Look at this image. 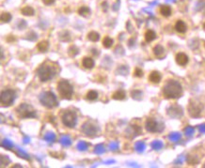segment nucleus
<instances>
[{
  "label": "nucleus",
  "instance_id": "nucleus-9",
  "mask_svg": "<svg viewBox=\"0 0 205 168\" xmlns=\"http://www.w3.org/2000/svg\"><path fill=\"white\" fill-rule=\"evenodd\" d=\"M145 129L149 132H160L164 130V124L162 122H158L153 117H149L145 122Z\"/></svg>",
  "mask_w": 205,
  "mask_h": 168
},
{
  "label": "nucleus",
  "instance_id": "nucleus-25",
  "mask_svg": "<svg viewBox=\"0 0 205 168\" xmlns=\"http://www.w3.org/2000/svg\"><path fill=\"white\" fill-rule=\"evenodd\" d=\"M113 43H114V41L112 38H110L109 36H106L102 40V46L107 49H109L113 46Z\"/></svg>",
  "mask_w": 205,
  "mask_h": 168
},
{
  "label": "nucleus",
  "instance_id": "nucleus-41",
  "mask_svg": "<svg viewBox=\"0 0 205 168\" xmlns=\"http://www.w3.org/2000/svg\"><path fill=\"white\" fill-rule=\"evenodd\" d=\"M105 147L102 146V144H99V145H97L96 147H95V149H94V152L95 153H97V154H102L105 152Z\"/></svg>",
  "mask_w": 205,
  "mask_h": 168
},
{
  "label": "nucleus",
  "instance_id": "nucleus-16",
  "mask_svg": "<svg viewBox=\"0 0 205 168\" xmlns=\"http://www.w3.org/2000/svg\"><path fill=\"white\" fill-rule=\"evenodd\" d=\"M161 73L157 71H153L149 75V81L153 84H158L161 81Z\"/></svg>",
  "mask_w": 205,
  "mask_h": 168
},
{
  "label": "nucleus",
  "instance_id": "nucleus-1",
  "mask_svg": "<svg viewBox=\"0 0 205 168\" xmlns=\"http://www.w3.org/2000/svg\"><path fill=\"white\" fill-rule=\"evenodd\" d=\"M162 91L166 99H179L183 95V86L176 80H168L163 86Z\"/></svg>",
  "mask_w": 205,
  "mask_h": 168
},
{
  "label": "nucleus",
  "instance_id": "nucleus-52",
  "mask_svg": "<svg viewBox=\"0 0 205 168\" xmlns=\"http://www.w3.org/2000/svg\"><path fill=\"white\" fill-rule=\"evenodd\" d=\"M204 46H205V44H204Z\"/></svg>",
  "mask_w": 205,
  "mask_h": 168
},
{
  "label": "nucleus",
  "instance_id": "nucleus-35",
  "mask_svg": "<svg viewBox=\"0 0 205 168\" xmlns=\"http://www.w3.org/2000/svg\"><path fill=\"white\" fill-rule=\"evenodd\" d=\"M151 147L154 150H159V149H161L163 148V143L161 141H159V140H155V141H153L151 144Z\"/></svg>",
  "mask_w": 205,
  "mask_h": 168
},
{
  "label": "nucleus",
  "instance_id": "nucleus-24",
  "mask_svg": "<svg viewBox=\"0 0 205 168\" xmlns=\"http://www.w3.org/2000/svg\"><path fill=\"white\" fill-rule=\"evenodd\" d=\"M21 13L25 16H33L35 11H34V9L30 6H25L21 10Z\"/></svg>",
  "mask_w": 205,
  "mask_h": 168
},
{
  "label": "nucleus",
  "instance_id": "nucleus-49",
  "mask_svg": "<svg viewBox=\"0 0 205 168\" xmlns=\"http://www.w3.org/2000/svg\"><path fill=\"white\" fill-rule=\"evenodd\" d=\"M29 141V139L28 138H25V143H27Z\"/></svg>",
  "mask_w": 205,
  "mask_h": 168
},
{
  "label": "nucleus",
  "instance_id": "nucleus-31",
  "mask_svg": "<svg viewBox=\"0 0 205 168\" xmlns=\"http://www.w3.org/2000/svg\"><path fill=\"white\" fill-rule=\"evenodd\" d=\"M0 20L2 23H9L11 20V15L9 12H2L0 16Z\"/></svg>",
  "mask_w": 205,
  "mask_h": 168
},
{
  "label": "nucleus",
  "instance_id": "nucleus-22",
  "mask_svg": "<svg viewBox=\"0 0 205 168\" xmlns=\"http://www.w3.org/2000/svg\"><path fill=\"white\" fill-rule=\"evenodd\" d=\"M49 47V42L47 41H41L38 44H37V49L39 52L41 53H44L48 50Z\"/></svg>",
  "mask_w": 205,
  "mask_h": 168
},
{
  "label": "nucleus",
  "instance_id": "nucleus-28",
  "mask_svg": "<svg viewBox=\"0 0 205 168\" xmlns=\"http://www.w3.org/2000/svg\"><path fill=\"white\" fill-rule=\"evenodd\" d=\"M59 40L62 41V42H69L71 40V36H70V33L68 32L67 30H64L62 32L59 33Z\"/></svg>",
  "mask_w": 205,
  "mask_h": 168
},
{
  "label": "nucleus",
  "instance_id": "nucleus-48",
  "mask_svg": "<svg viewBox=\"0 0 205 168\" xmlns=\"http://www.w3.org/2000/svg\"><path fill=\"white\" fill-rule=\"evenodd\" d=\"M198 130H199V132H201V133H205V123L202 124V125H200V126L198 127Z\"/></svg>",
  "mask_w": 205,
  "mask_h": 168
},
{
  "label": "nucleus",
  "instance_id": "nucleus-7",
  "mask_svg": "<svg viewBox=\"0 0 205 168\" xmlns=\"http://www.w3.org/2000/svg\"><path fill=\"white\" fill-rule=\"evenodd\" d=\"M16 92L13 89H6L1 92V105L3 107L11 106L15 100Z\"/></svg>",
  "mask_w": 205,
  "mask_h": 168
},
{
  "label": "nucleus",
  "instance_id": "nucleus-18",
  "mask_svg": "<svg viewBox=\"0 0 205 168\" xmlns=\"http://www.w3.org/2000/svg\"><path fill=\"white\" fill-rule=\"evenodd\" d=\"M159 12L164 17H169L170 15H171L172 10H171V8H170L168 5H163V6L160 7Z\"/></svg>",
  "mask_w": 205,
  "mask_h": 168
},
{
  "label": "nucleus",
  "instance_id": "nucleus-21",
  "mask_svg": "<svg viewBox=\"0 0 205 168\" xmlns=\"http://www.w3.org/2000/svg\"><path fill=\"white\" fill-rule=\"evenodd\" d=\"M87 38L89 41L92 42H96L100 40V34L96 31H90L89 33H88Z\"/></svg>",
  "mask_w": 205,
  "mask_h": 168
},
{
  "label": "nucleus",
  "instance_id": "nucleus-26",
  "mask_svg": "<svg viewBox=\"0 0 205 168\" xmlns=\"http://www.w3.org/2000/svg\"><path fill=\"white\" fill-rule=\"evenodd\" d=\"M78 14L83 17H89L90 15V10L87 6H82L78 10Z\"/></svg>",
  "mask_w": 205,
  "mask_h": 168
},
{
  "label": "nucleus",
  "instance_id": "nucleus-11",
  "mask_svg": "<svg viewBox=\"0 0 205 168\" xmlns=\"http://www.w3.org/2000/svg\"><path fill=\"white\" fill-rule=\"evenodd\" d=\"M166 113L172 118H180L184 115L183 108L178 104H172L171 106H169L166 110Z\"/></svg>",
  "mask_w": 205,
  "mask_h": 168
},
{
  "label": "nucleus",
  "instance_id": "nucleus-43",
  "mask_svg": "<svg viewBox=\"0 0 205 168\" xmlns=\"http://www.w3.org/2000/svg\"><path fill=\"white\" fill-rule=\"evenodd\" d=\"M194 132H195V129L191 126H188L184 129V133L187 136H191L192 134H194Z\"/></svg>",
  "mask_w": 205,
  "mask_h": 168
},
{
  "label": "nucleus",
  "instance_id": "nucleus-19",
  "mask_svg": "<svg viewBox=\"0 0 205 168\" xmlns=\"http://www.w3.org/2000/svg\"><path fill=\"white\" fill-rule=\"evenodd\" d=\"M126 98V93L123 89H119L112 94V99L117 100H123Z\"/></svg>",
  "mask_w": 205,
  "mask_h": 168
},
{
  "label": "nucleus",
  "instance_id": "nucleus-46",
  "mask_svg": "<svg viewBox=\"0 0 205 168\" xmlns=\"http://www.w3.org/2000/svg\"><path fill=\"white\" fill-rule=\"evenodd\" d=\"M50 155L51 156H53V157H55V158H57V159H63L62 157H60V156H63V157H65V154H63V153H56V152H50Z\"/></svg>",
  "mask_w": 205,
  "mask_h": 168
},
{
  "label": "nucleus",
  "instance_id": "nucleus-29",
  "mask_svg": "<svg viewBox=\"0 0 205 168\" xmlns=\"http://www.w3.org/2000/svg\"><path fill=\"white\" fill-rule=\"evenodd\" d=\"M78 53H79V49L75 45H72L69 48V50H68V55H69L71 57H75V55H78Z\"/></svg>",
  "mask_w": 205,
  "mask_h": 168
},
{
  "label": "nucleus",
  "instance_id": "nucleus-15",
  "mask_svg": "<svg viewBox=\"0 0 205 168\" xmlns=\"http://www.w3.org/2000/svg\"><path fill=\"white\" fill-rule=\"evenodd\" d=\"M174 27H175V30H176L178 33H181V34H184V33H185L186 30H187V25H186V24H185L184 21H182V20H178V21L176 22Z\"/></svg>",
  "mask_w": 205,
  "mask_h": 168
},
{
  "label": "nucleus",
  "instance_id": "nucleus-39",
  "mask_svg": "<svg viewBox=\"0 0 205 168\" xmlns=\"http://www.w3.org/2000/svg\"><path fill=\"white\" fill-rule=\"evenodd\" d=\"M143 74H144V73H143L142 69H140L139 67H136L134 71V76L138 77V78H141L143 76Z\"/></svg>",
  "mask_w": 205,
  "mask_h": 168
},
{
  "label": "nucleus",
  "instance_id": "nucleus-5",
  "mask_svg": "<svg viewBox=\"0 0 205 168\" xmlns=\"http://www.w3.org/2000/svg\"><path fill=\"white\" fill-rule=\"evenodd\" d=\"M40 102L43 106H45L49 109H52L57 105V97L51 91H45V92L42 93L40 96Z\"/></svg>",
  "mask_w": 205,
  "mask_h": 168
},
{
  "label": "nucleus",
  "instance_id": "nucleus-50",
  "mask_svg": "<svg viewBox=\"0 0 205 168\" xmlns=\"http://www.w3.org/2000/svg\"><path fill=\"white\" fill-rule=\"evenodd\" d=\"M202 27H203V29H204V30H205V23H204V24H203V25H202Z\"/></svg>",
  "mask_w": 205,
  "mask_h": 168
},
{
  "label": "nucleus",
  "instance_id": "nucleus-42",
  "mask_svg": "<svg viewBox=\"0 0 205 168\" xmlns=\"http://www.w3.org/2000/svg\"><path fill=\"white\" fill-rule=\"evenodd\" d=\"M10 162H11V160L8 158V156H4V155L1 156V167L8 165Z\"/></svg>",
  "mask_w": 205,
  "mask_h": 168
},
{
  "label": "nucleus",
  "instance_id": "nucleus-40",
  "mask_svg": "<svg viewBox=\"0 0 205 168\" xmlns=\"http://www.w3.org/2000/svg\"><path fill=\"white\" fill-rule=\"evenodd\" d=\"M1 146L7 149H10V150L13 148V144L10 140H3V142L1 143Z\"/></svg>",
  "mask_w": 205,
  "mask_h": 168
},
{
  "label": "nucleus",
  "instance_id": "nucleus-47",
  "mask_svg": "<svg viewBox=\"0 0 205 168\" xmlns=\"http://www.w3.org/2000/svg\"><path fill=\"white\" fill-rule=\"evenodd\" d=\"M42 1H43V3L44 5H46V6H50V5H52V4L55 3L56 0H42Z\"/></svg>",
  "mask_w": 205,
  "mask_h": 168
},
{
  "label": "nucleus",
  "instance_id": "nucleus-4",
  "mask_svg": "<svg viewBox=\"0 0 205 168\" xmlns=\"http://www.w3.org/2000/svg\"><path fill=\"white\" fill-rule=\"evenodd\" d=\"M57 91L62 99H71L74 94V87L67 80H60L57 84Z\"/></svg>",
  "mask_w": 205,
  "mask_h": 168
},
{
  "label": "nucleus",
  "instance_id": "nucleus-6",
  "mask_svg": "<svg viewBox=\"0 0 205 168\" xmlns=\"http://www.w3.org/2000/svg\"><path fill=\"white\" fill-rule=\"evenodd\" d=\"M16 114L19 118H31L36 117V111L31 105L27 104H21L16 108Z\"/></svg>",
  "mask_w": 205,
  "mask_h": 168
},
{
  "label": "nucleus",
  "instance_id": "nucleus-38",
  "mask_svg": "<svg viewBox=\"0 0 205 168\" xmlns=\"http://www.w3.org/2000/svg\"><path fill=\"white\" fill-rule=\"evenodd\" d=\"M89 144L87 143V142H84V141H80L78 144H77V148L79 149V150H82V151H85V150H87L88 149V148H89Z\"/></svg>",
  "mask_w": 205,
  "mask_h": 168
},
{
  "label": "nucleus",
  "instance_id": "nucleus-2",
  "mask_svg": "<svg viewBox=\"0 0 205 168\" xmlns=\"http://www.w3.org/2000/svg\"><path fill=\"white\" fill-rule=\"evenodd\" d=\"M37 74L42 82H47L55 76L56 69L52 65L43 64L39 67V69L37 70Z\"/></svg>",
  "mask_w": 205,
  "mask_h": 168
},
{
  "label": "nucleus",
  "instance_id": "nucleus-44",
  "mask_svg": "<svg viewBox=\"0 0 205 168\" xmlns=\"http://www.w3.org/2000/svg\"><path fill=\"white\" fill-rule=\"evenodd\" d=\"M16 154H17L20 158H24V159H25V160H28V159H29V158H28V155H27L25 151H23L22 149H17Z\"/></svg>",
  "mask_w": 205,
  "mask_h": 168
},
{
  "label": "nucleus",
  "instance_id": "nucleus-36",
  "mask_svg": "<svg viewBox=\"0 0 205 168\" xmlns=\"http://www.w3.org/2000/svg\"><path fill=\"white\" fill-rule=\"evenodd\" d=\"M60 143H61L63 146H65V147H69V146H71L72 141H71V139L68 137V136L64 135V136H62V137L60 138Z\"/></svg>",
  "mask_w": 205,
  "mask_h": 168
},
{
  "label": "nucleus",
  "instance_id": "nucleus-17",
  "mask_svg": "<svg viewBox=\"0 0 205 168\" xmlns=\"http://www.w3.org/2000/svg\"><path fill=\"white\" fill-rule=\"evenodd\" d=\"M94 60L89 57V56H85L83 59H82V66L84 67L85 69H88V70H91L93 67H94Z\"/></svg>",
  "mask_w": 205,
  "mask_h": 168
},
{
  "label": "nucleus",
  "instance_id": "nucleus-12",
  "mask_svg": "<svg viewBox=\"0 0 205 168\" xmlns=\"http://www.w3.org/2000/svg\"><path fill=\"white\" fill-rule=\"evenodd\" d=\"M126 132L128 133V134H126L127 137H129L130 134H132L131 138H134V137H135V136L139 135V134H141L142 130H141V127H140V126L134 124V125H131V126L129 127V129L126 130Z\"/></svg>",
  "mask_w": 205,
  "mask_h": 168
},
{
  "label": "nucleus",
  "instance_id": "nucleus-23",
  "mask_svg": "<svg viewBox=\"0 0 205 168\" xmlns=\"http://www.w3.org/2000/svg\"><path fill=\"white\" fill-rule=\"evenodd\" d=\"M186 161H187L188 164L195 165V164L199 162V158L197 155H195V154H188V156L186 158Z\"/></svg>",
  "mask_w": 205,
  "mask_h": 168
},
{
  "label": "nucleus",
  "instance_id": "nucleus-10",
  "mask_svg": "<svg viewBox=\"0 0 205 168\" xmlns=\"http://www.w3.org/2000/svg\"><path fill=\"white\" fill-rule=\"evenodd\" d=\"M81 130H82V132L85 134L86 136L91 137V138L97 136L98 135V131H99L97 126H95L94 124H92L89 121H87V122H85L82 125Z\"/></svg>",
  "mask_w": 205,
  "mask_h": 168
},
{
  "label": "nucleus",
  "instance_id": "nucleus-45",
  "mask_svg": "<svg viewBox=\"0 0 205 168\" xmlns=\"http://www.w3.org/2000/svg\"><path fill=\"white\" fill-rule=\"evenodd\" d=\"M109 148L111 150H117L119 148V144L117 142H112L110 145H109Z\"/></svg>",
  "mask_w": 205,
  "mask_h": 168
},
{
  "label": "nucleus",
  "instance_id": "nucleus-30",
  "mask_svg": "<svg viewBox=\"0 0 205 168\" xmlns=\"http://www.w3.org/2000/svg\"><path fill=\"white\" fill-rule=\"evenodd\" d=\"M43 139L45 141H47L48 143H53L56 140V134L53 133V132H47L44 135Z\"/></svg>",
  "mask_w": 205,
  "mask_h": 168
},
{
  "label": "nucleus",
  "instance_id": "nucleus-51",
  "mask_svg": "<svg viewBox=\"0 0 205 168\" xmlns=\"http://www.w3.org/2000/svg\"><path fill=\"white\" fill-rule=\"evenodd\" d=\"M203 167H205V163H204V164H203Z\"/></svg>",
  "mask_w": 205,
  "mask_h": 168
},
{
  "label": "nucleus",
  "instance_id": "nucleus-27",
  "mask_svg": "<svg viewBox=\"0 0 205 168\" xmlns=\"http://www.w3.org/2000/svg\"><path fill=\"white\" fill-rule=\"evenodd\" d=\"M98 92L95 91V90H89L88 91L87 95H86V99L88 100H91V102H93V100H96L98 99Z\"/></svg>",
  "mask_w": 205,
  "mask_h": 168
},
{
  "label": "nucleus",
  "instance_id": "nucleus-37",
  "mask_svg": "<svg viewBox=\"0 0 205 168\" xmlns=\"http://www.w3.org/2000/svg\"><path fill=\"white\" fill-rule=\"evenodd\" d=\"M117 73L121 75H126L128 73V68L126 66H119L117 69Z\"/></svg>",
  "mask_w": 205,
  "mask_h": 168
},
{
  "label": "nucleus",
  "instance_id": "nucleus-32",
  "mask_svg": "<svg viewBox=\"0 0 205 168\" xmlns=\"http://www.w3.org/2000/svg\"><path fill=\"white\" fill-rule=\"evenodd\" d=\"M131 96H132V98L133 99H141V98H142V92L140 91V90H139V89H134V90H133L132 92H131Z\"/></svg>",
  "mask_w": 205,
  "mask_h": 168
},
{
  "label": "nucleus",
  "instance_id": "nucleus-14",
  "mask_svg": "<svg viewBox=\"0 0 205 168\" xmlns=\"http://www.w3.org/2000/svg\"><path fill=\"white\" fill-rule=\"evenodd\" d=\"M153 55L157 57V58H163L166 55V51L164 49V47L160 44H157L153 47Z\"/></svg>",
  "mask_w": 205,
  "mask_h": 168
},
{
  "label": "nucleus",
  "instance_id": "nucleus-13",
  "mask_svg": "<svg viewBox=\"0 0 205 168\" xmlns=\"http://www.w3.org/2000/svg\"><path fill=\"white\" fill-rule=\"evenodd\" d=\"M175 61H176V63H177L179 66H185V65H187V63H188V61H189V58H188V56H187L186 54L180 52V53H178V54L176 55V56H175Z\"/></svg>",
  "mask_w": 205,
  "mask_h": 168
},
{
  "label": "nucleus",
  "instance_id": "nucleus-3",
  "mask_svg": "<svg viewBox=\"0 0 205 168\" xmlns=\"http://www.w3.org/2000/svg\"><path fill=\"white\" fill-rule=\"evenodd\" d=\"M204 110V104L200 100L197 99H190L188 105H187V111L191 117H199Z\"/></svg>",
  "mask_w": 205,
  "mask_h": 168
},
{
  "label": "nucleus",
  "instance_id": "nucleus-34",
  "mask_svg": "<svg viewBox=\"0 0 205 168\" xmlns=\"http://www.w3.org/2000/svg\"><path fill=\"white\" fill-rule=\"evenodd\" d=\"M168 138H169L170 141L177 142V141H179L181 139V134L178 133V132H172V133H170L169 135H168Z\"/></svg>",
  "mask_w": 205,
  "mask_h": 168
},
{
  "label": "nucleus",
  "instance_id": "nucleus-20",
  "mask_svg": "<svg viewBox=\"0 0 205 168\" xmlns=\"http://www.w3.org/2000/svg\"><path fill=\"white\" fill-rule=\"evenodd\" d=\"M144 38H145V41L147 42H152L153 41H154L156 39V34L155 32L152 29H148L146 32H145V35H144Z\"/></svg>",
  "mask_w": 205,
  "mask_h": 168
},
{
  "label": "nucleus",
  "instance_id": "nucleus-33",
  "mask_svg": "<svg viewBox=\"0 0 205 168\" xmlns=\"http://www.w3.org/2000/svg\"><path fill=\"white\" fill-rule=\"evenodd\" d=\"M134 148H135V150L138 151V152H143L144 149H145V144H144V142H142V141L136 142L135 145H134Z\"/></svg>",
  "mask_w": 205,
  "mask_h": 168
},
{
  "label": "nucleus",
  "instance_id": "nucleus-8",
  "mask_svg": "<svg viewBox=\"0 0 205 168\" xmlns=\"http://www.w3.org/2000/svg\"><path fill=\"white\" fill-rule=\"evenodd\" d=\"M62 123L68 127V128H75L77 123V115L74 111H66L62 117H61Z\"/></svg>",
  "mask_w": 205,
  "mask_h": 168
}]
</instances>
